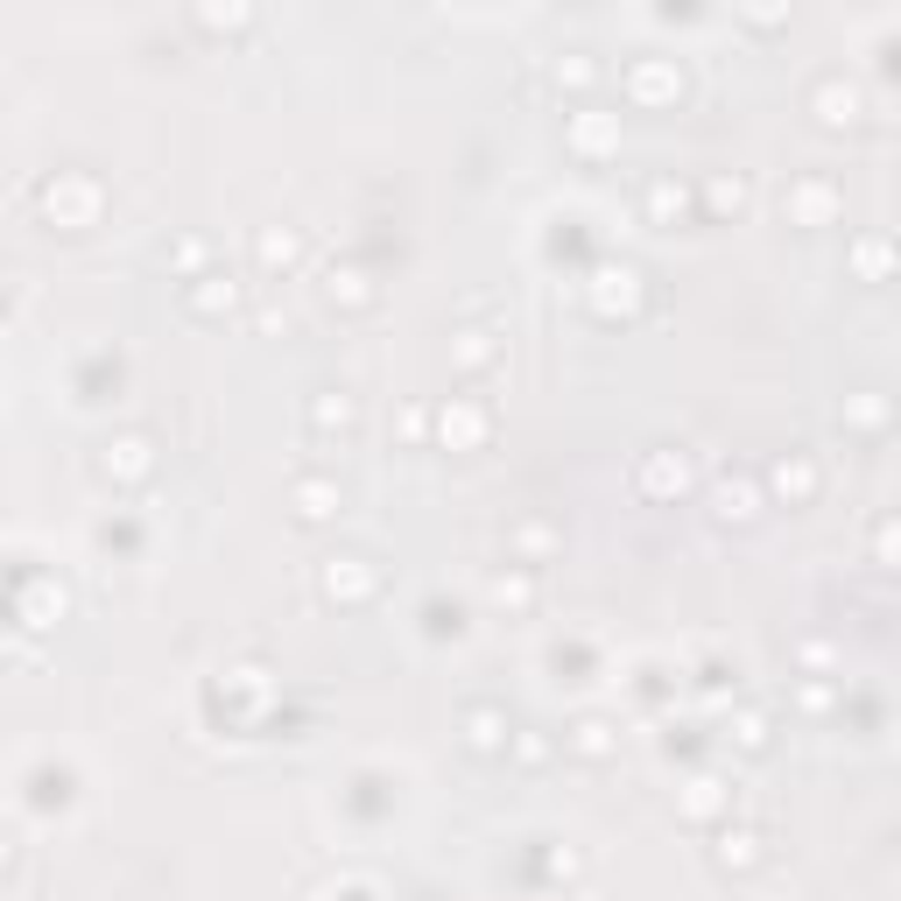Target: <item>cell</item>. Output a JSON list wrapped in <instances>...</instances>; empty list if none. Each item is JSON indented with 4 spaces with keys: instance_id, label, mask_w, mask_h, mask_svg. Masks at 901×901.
<instances>
[{
    "instance_id": "1",
    "label": "cell",
    "mask_w": 901,
    "mask_h": 901,
    "mask_svg": "<svg viewBox=\"0 0 901 901\" xmlns=\"http://www.w3.org/2000/svg\"><path fill=\"white\" fill-rule=\"evenodd\" d=\"M627 92H634L641 107H655V99H676V92H683V71H669V64H634V71H627Z\"/></svg>"
},
{
    "instance_id": "2",
    "label": "cell",
    "mask_w": 901,
    "mask_h": 901,
    "mask_svg": "<svg viewBox=\"0 0 901 901\" xmlns=\"http://www.w3.org/2000/svg\"><path fill=\"white\" fill-rule=\"evenodd\" d=\"M367 557H332L324 564V598H367L373 592V570H359Z\"/></svg>"
},
{
    "instance_id": "3",
    "label": "cell",
    "mask_w": 901,
    "mask_h": 901,
    "mask_svg": "<svg viewBox=\"0 0 901 901\" xmlns=\"http://www.w3.org/2000/svg\"><path fill=\"white\" fill-rule=\"evenodd\" d=\"M683 479H690L683 450H649V465H641V486L649 493H683Z\"/></svg>"
},
{
    "instance_id": "4",
    "label": "cell",
    "mask_w": 901,
    "mask_h": 901,
    "mask_svg": "<svg viewBox=\"0 0 901 901\" xmlns=\"http://www.w3.org/2000/svg\"><path fill=\"white\" fill-rule=\"evenodd\" d=\"M817 120L824 127H852V120H860V92H852V85H817Z\"/></svg>"
},
{
    "instance_id": "5",
    "label": "cell",
    "mask_w": 901,
    "mask_h": 901,
    "mask_svg": "<svg viewBox=\"0 0 901 901\" xmlns=\"http://www.w3.org/2000/svg\"><path fill=\"white\" fill-rule=\"evenodd\" d=\"M683 205H690V190L676 184V176H655V184H649V219L655 225H676V219H683Z\"/></svg>"
},
{
    "instance_id": "6",
    "label": "cell",
    "mask_w": 901,
    "mask_h": 901,
    "mask_svg": "<svg viewBox=\"0 0 901 901\" xmlns=\"http://www.w3.org/2000/svg\"><path fill=\"white\" fill-rule=\"evenodd\" d=\"M775 493L810 501V493H817V465H810V458H782V465H775Z\"/></svg>"
},
{
    "instance_id": "7",
    "label": "cell",
    "mask_w": 901,
    "mask_h": 901,
    "mask_svg": "<svg viewBox=\"0 0 901 901\" xmlns=\"http://www.w3.org/2000/svg\"><path fill=\"white\" fill-rule=\"evenodd\" d=\"M113 472H120V479H141V472H148V444H141V437H120V444L107 450V479H113Z\"/></svg>"
},
{
    "instance_id": "8",
    "label": "cell",
    "mask_w": 901,
    "mask_h": 901,
    "mask_svg": "<svg viewBox=\"0 0 901 901\" xmlns=\"http://www.w3.org/2000/svg\"><path fill=\"white\" fill-rule=\"evenodd\" d=\"M332 501H338V493L324 486V479H304V486H296V515H304V521H324V515H332Z\"/></svg>"
},
{
    "instance_id": "9",
    "label": "cell",
    "mask_w": 901,
    "mask_h": 901,
    "mask_svg": "<svg viewBox=\"0 0 901 901\" xmlns=\"http://www.w3.org/2000/svg\"><path fill=\"white\" fill-rule=\"evenodd\" d=\"M718 501H726V507H718L726 521H754V515H761V507H754V493H746V486H732V479L718 486Z\"/></svg>"
},
{
    "instance_id": "10",
    "label": "cell",
    "mask_w": 901,
    "mask_h": 901,
    "mask_svg": "<svg viewBox=\"0 0 901 901\" xmlns=\"http://www.w3.org/2000/svg\"><path fill=\"white\" fill-rule=\"evenodd\" d=\"M501 712H472V746H479V754H493V746H501Z\"/></svg>"
},
{
    "instance_id": "11",
    "label": "cell",
    "mask_w": 901,
    "mask_h": 901,
    "mask_svg": "<svg viewBox=\"0 0 901 901\" xmlns=\"http://www.w3.org/2000/svg\"><path fill=\"white\" fill-rule=\"evenodd\" d=\"M570 141H578V148H592V156H598V148H606V120H598V113H578Z\"/></svg>"
},
{
    "instance_id": "12",
    "label": "cell",
    "mask_w": 901,
    "mask_h": 901,
    "mask_svg": "<svg viewBox=\"0 0 901 901\" xmlns=\"http://www.w3.org/2000/svg\"><path fill=\"white\" fill-rule=\"evenodd\" d=\"M261 261H268V268H275V261L289 268V261H296V233H261Z\"/></svg>"
},
{
    "instance_id": "13",
    "label": "cell",
    "mask_w": 901,
    "mask_h": 901,
    "mask_svg": "<svg viewBox=\"0 0 901 901\" xmlns=\"http://www.w3.org/2000/svg\"><path fill=\"white\" fill-rule=\"evenodd\" d=\"M606 732H613L606 718H584V726H578V746H584V754H606V746H613Z\"/></svg>"
},
{
    "instance_id": "14",
    "label": "cell",
    "mask_w": 901,
    "mask_h": 901,
    "mask_svg": "<svg viewBox=\"0 0 901 901\" xmlns=\"http://www.w3.org/2000/svg\"><path fill=\"white\" fill-rule=\"evenodd\" d=\"M754 846H761L754 831H732V838H726V852H718V860H726V866H746V860H754Z\"/></svg>"
},
{
    "instance_id": "15",
    "label": "cell",
    "mask_w": 901,
    "mask_h": 901,
    "mask_svg": "<svg viewBox=\"0 0 901 901\" xmlns=\"http://www.w3.org/2000/svg\"><path fill=\"white\" fill-rule=\"evenodd\" d=\"M712 205H718V212H740V205H746V184H732V176H718V184H712Z\"/></svg>"
},
{
    "instance_id": "16",
    "label": "cell",
    "mask_w": 901,
    "mask_h": 901,
    "mask_svg": "<svg viewBox=\"0 0 901 901\" xmlns=\"http://www.w3.org/2000/svg\"><path fill=\"white\" fill-rule=\"evenodd\" d=\"M332 423H338V430L353 423V402H345V395H338V402H332V395L318 402V430H332Z\"/></svg>"
},
{
    "instance_id": "17",
    "label": "cell",
    "mask_w": 901,
    "mask_h": 901,
    "mask_svg": "<svg viewBox=\"0 0 901 901\" xmlns=\"http://www.w3.org/2000/svg\"><path fill=\"white\" fill-rule=\"evenodd\" d=\"M740 746H768V726H761V718H754V712H746V718H740Z\"/></svg>"
},
{
    "instance_id": "18",
    "label": "cell",
    "mask_w": 901,
    "mask_h": 901,
    "mask_svg": "<svg viewBox=\"0 0 901 901\" xmlns=\"http://www.w3.org/2000/svg\"><path fill=\"white\" fill-rule=\"evenodd\" d=\"M8 860H14V838H8V831H0V866H8Z\"/></svg>"
}]
</instances>
